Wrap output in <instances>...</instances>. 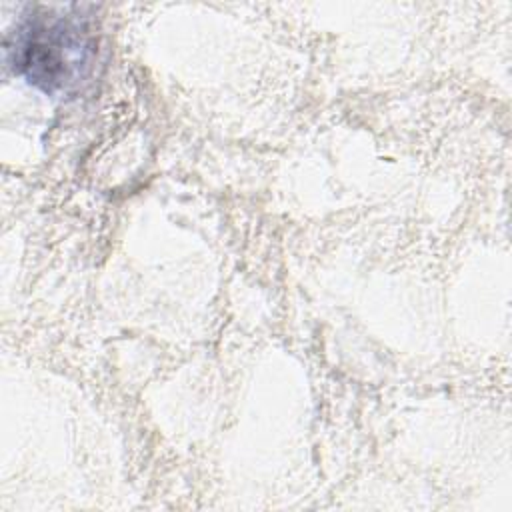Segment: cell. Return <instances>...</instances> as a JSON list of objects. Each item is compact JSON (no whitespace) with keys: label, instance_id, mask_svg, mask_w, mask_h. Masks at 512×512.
Segmentation results:
<instances>
[{"label":"cell","instance_id":"6da1fadb","mask_svg":"<svg viewBox=\"0 0 512 512\" xmlns=\"http://www.w3.org/2000/svg\"><path fill=\"white\" fill-rule=\"evenodd\" d=\"M14 74L48 96H72L92 76L98 58L96 22L88 6H26L6 34Z\"/></svg>","mask_w":512,"mask_h":512}]
</instances>
